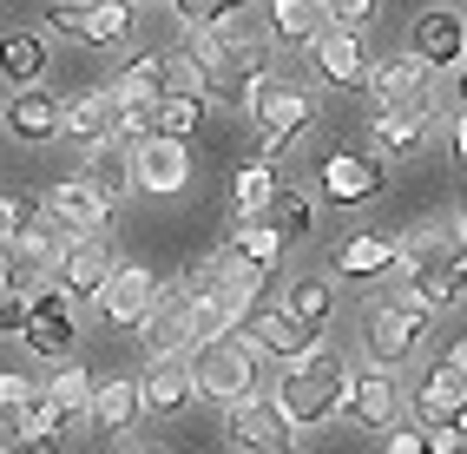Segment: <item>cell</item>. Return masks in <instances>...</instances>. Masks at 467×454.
I'll return each mask as SVG.
<instances>
[{
    "label": "cell",
    "instance_id": "31",
    "mask_svg": "<svg viewBox=\"0 0 467 454\" xmlns=\"http://www.w3.org/2000/svg\"><path fill=\"white\" fill-rule=\"evenodd\" d=\"M40 388H47V402L67 415L73 428H92V396H99V382H92L79 362H67V369H59L53 382H40Z\"/></svg>",
    "mask_w": 467,
    "mask_h": 454
},
{
    "label": "cell",
    "instance_id": "27",
    "mask_svg": "<svg viewBox=\"0 0 467 454\" xmlns=\"http://www.w3.org/2000/svg\"><path fill=\"white\" fill-rule=\"evenodd\" d=\"M376 151H389V159H409V151H421L428 145V132H434V99H421V106H401V112H376Z\"/></svg>",
    "mask_w": 467,
    "mask_h": 454
},
{
    "label": "cell",
    "instance_id": "4",
    "mask_svg": "<svg viewBox=\"0 0 467 454\" xmlns=\"http://www.w3.org/2000/svg\"><path fill=\"white\" fill-rule=\"evenodd\" d=\"M428 336V310L409 296H376L368 303V316H362V343L368 356H376V369H395V362H409Z\"/></svg>",
    "mask_w": 467,
    "mask_h": 454
},
{
    "label": "cell",
    "instance_id": "16",
    "mask_svg": "<svg viewBox=\"0 0 467 454\" xmlns=\"http://www.w3.org/2000/svg\"><path fill=\"white\" fill-rule=\"evenodd\" d=\"M159 277H151L145 263H119V277L106 284V296H99V316L112 323V329H145V316L159 310Z\"/></svg>",
    "mask_w": 467,
    "mask_h": 454
},
{
    "label": "cell",
    "instance_id": "43",
    "mask_svg": "<svg viewBox=\"0 0 467 454\" xmlns=\"http://www.w3.org/2000/svg\"><path fill=\"white\" fill-rule=\"evenodd\" d=\"M441 369H454V376H467V336H454V343L441 349Z\"/></svg>",
    "mask_w": 467,
    "mask_h": 454
},
{
    "label": "cell",
    "instance_id": "22",
    "mask_svg": "<svg viewBox=\"0 0 467 454\" xmlns=\"http://www.w3.org/2000/svg\"><path fill=\"white\" fill-rule=\"evenodd\" d=\"M67 139L86 145H106V139H126V126H119V99L106 93V86H86V93L67 99Z\"/></svg>",
    "mask_w": 467,
    "mask_h": 454
},
{
    "label": "cell",
    "instance_id": "42",
    "mask_svg": "<svg viewBox=\"0 0 467 454\" xmlns=\"http://www.w3.org/2000/svg\"><path fill=\"white\" fill-rule=\"evenodd\" d=\"M448 151H454V165L467 171V112H454V132H448Z\"/></svg>",
    "mask_w": 467,
    "mask_h": 454
},
{
    "label": "cell",
    "instance_id": "14",
    "mask_svg": "<svg viewBox=\"0 0 467 454\" xmlns=\"http://www.w3.org/2000/svg\"><path fill=\"white\" fill-rule=\"evenodd\" d=\"M415 53L434 73H467V14L461 7H421L415 14Z\"/></svg>",
    "mask_w": 467,
    "mask_h": 454
},
{
    "label": "cell",
    "instance_id": "39",
    "mask_svg": "<svg viewBox=\"0 0 467 454\" xmlns=\"http://www.w3.org/2000/svg\"><path fill=\"white\" fill-rule=\"evenodd\" d=\"M376 20V0H329V26L336 34H362Z\"/></svg>",
    "mask_w": 467,
    "mask_h": 454
},
{
    "label": "cell",
    "instance_id": "17",
    "mask_svg": "<svg viewBox=\"0 0 467 454\" xmlns=\"http://www.w3.org/2000/svg\"><path fill=\"white\" fill-rule=\"evenodd\" d=\"M139 396H145V415H178V408H192V396H198V356L145 362Z\"/></svg>",
    "mask_w": 467,
    "mask_h": 454
},
{
    "label": "cell",
    "instance_id": "1",
    "mask_svg": "<svg viewBox=\"0 0 467 454\" xmlns=\"http://www.w3.org/2000/svg\"><path fill=\"white\" fill-rule=\"evenodd\" d=\"M389 296H409L421 310H454L467 296V224L461 218H434L401 231V270H395V290Z\"/></svg>",
    "mask_w": 467,
    "mask_h": 454
},
{
    "label": "cell",
    "instance_id": "20",
    "mask_svg": "<svg viewBox=\"0 0 467 454\" xmlns=\"http://www.w3.org/2000/svg\"><path fill=\"white\" fill-rule=\"evenodd\" d=\"M119 277V257H112V237H79V244L67 251V263H59V290L67 296H106V284Z\"/></svg>",
    "mask_w": 467,
    "mask_h": 454
},
{
    "label": "cell",
    "instance_id": "45",
    "mask_svg": "<svg viewBox=\"0 0 467 454\" xmlns=\"http://www.w3.org/2000/svg\"><path fill=\"white\" fill-rule=\"evenodd\" d=\"M461 224H467V191H461Z\"/></svg>",
    "mask_w": 467,
    "mask_h": 454
},
{
    "label": "cell",
    "instance_id": "12",
    "mask_svg": "<svg viewBox=\"0 0 467 454\" xmlns=\"http://www.w3.org/2000/svg\"><path fill=\"white\" fill-rule=\"evenodd\" d=\"M139 349H145V362L192 356V290H184V277L159 290V310L145 316V329H139Z\"/></svg>",
    "mask_w": 467,
    "mask_h": 454
},
{
    "label": "cell",
    "instance_id": "35",
    "mask_svg": "<svg viewBox=\"0 0 467 454\" xmlns=\"http://www.w3.org/2000/svg\"><path fill=\"white\" fill-rule=\"evenodd\" d=\"M224 244H231L244 263H251V270H264V277L276 270V257H284V237H276V224H270V218H257V224H231Z\"/></svg>",
    "mask_w": 467,
    "mask_h": 454
},
{
    "label": "cell",
    "instance_id": "26",
    "mask_svg": "<svg viewBox=\"0 0 467 454\" xmlns=\"http://www.w3.org/2000/svg\"><path fill=\"white\" fill-rule=\"evenodd\" d=\"M276 310H284V316L303 329V336L323 343V329H329V316H336V290H329V277H290Z\"/></svg>",
    "mask_w": 467,
    "mask_h": 454
},
{
    "label": "cell",
    "instance_id": "24",
    "mask_svg": "<svg viewBox=\"0 0 467 454\" xmlns=\"http://www.w3.org/2000/svg\"><path fill=\"white\" fill-rule=\"evenodd\" d=\"M47 67H53V46H47V34H34V26H14V34L0 40V73H7L14 93L47 86Z\"/></svg>",
    "mask_w": 467,
    "mask_h": 454
},
{
    "label": "cell",
    "instance_id": "21",
    "mask_svg": "<svg viewBox=\"0 0 467 454\" xmlns=\"http://www.w3.org/2000/svg\"><path fill=\"white\" fill-rule=\"evenodd\" d=\"M401 270V237L389 231H356L336 244V277H395Z\"/></svg>",
    "mask_w": 467,
    "mask_h": 454
},
{
    "label": "cell",
    "instance_id": "41",
    "mask_svg": "<svg viewBox=\"0 0 467 454\" xmlns=\"http://www.w3.org/2000/svg\"><path fill=\"white\" fill-rule=\"evenodd\" d=\"M382 454H434V441L421 435V428H401V435H389V448Z\"/></svg>",
    "mask_w": 467,
    "mask_h": 454
},
{
    "label": "cell",
    "instance_id": "19",
    "mask_svg": "<svg viewBox=\"0 0 467 454\" xmlns=\"http://www.w3.org/2000/svg\"><path fill=\"white\" fill-rule=\"evenodd\" d=\"M86 185H99L112 204L126 198V191H139V145H126V139H106V145H86L79 151V165H73Z\"/></svg>",
    "mask_w": 467,
    "mask_h": 454
},
{
    "label": "cell",
    "instance_id": "44",
    "mask_svg": "<svg viewBox=\"0 0 467 454\" xmlns=\"http://www.w3.org/2000/svg\"><path fill=\"white\" fill-rule=\"evenodd\" d=\"M7 454H59V448H7Z\"/></svg>",
    "mask_w": 467,
    "mask_h": 454
},
{
    "label": "cell",
    "instance_id": "2",
    "mask_svg": "<svg viewBox=\"0 0 467 454\" xmlns=\"http://www.w3.org/2000/svg\"><path fill=\"white\" fill-rule=\"evenodd\" d=\"M276 402H284V415L296 421V428H323V421H342L356 402V369L349 356H342L336 343H317L303 362H290L284 376H276Z\"/></svg>",
    "mask_w": 467,
    "mask_h": 454
},
{
    "label": "cell",
    "instance_id": "32",
    "mask_svg": "<svg viewBox=\"0 0 467 454\" xmlns=\"http://www.w3.org/2000/svg\"><path fill=\"white\" fill-rule=\"evenodd\" d=\"M270 34L317 53V40L329 34V7H309V0H276V7H270Z\"/></svg>",
    "mask_w": 467,
    "mask_h": 454
},
{
    "label": "cell",
    "instance_id": "13",
    "mask_svg": "<svg viewBox=\"0 0 467 454\" xmlns=\"http://www.w3.org/2000/svg\"><path fill=\"white\" fill-rule=\"evenodd\" d=\"M317 185L329 204H368L389 191V171L382 159H368V151H329V159L317 165Z\"/></svg>",
    "mask_w": 467,
    "mask_h": 454
},
{
    "label": "cell",
    "instance_id": "38",
    "mask_svg": "<svg viewBox=\"0 0 467 454\" xmlns=\"http://www.w3.org/2000/svg\"><path fill=\"white\" fill-rule=\"evenodd\" d=\"M204 106H211V99H178V93H171V99L159 106V139H184V145H192V132L204 126Z\"/></svg>",
    "mask_w": 467,
    "mask_h": 454
},
{
    "label": "cell",
    "instance_id": "28",
    "mask_svg": "<svg viewBox=\"0 0 467 454\" xmlns=\"http://www.w3.org/2000/svg\"><path fill=\"white\" fill-rule=\"evenodd\" d=\"M276 198H284V185H276V165L251 159V165L231 178V224H257V218H270Z\"/></svg>",
    "mask_w": 467,
    "mask_h": 454
},
{
    "label": "cell",
    "instance_id": "33",
    "mask_svg": "<svg viewBox=\"0 0 467 454\" xmlns=\"http://www.w3.org/2000/svg\"><path fill=\"white\" fill-rule=\"evenodd\" d=\"M59 435H73V421L59 415L47 396L26 415H7V448H59Z\"/></svg>",
    "mask_w": 467,
    "mask_h": 454
},
{
    "label": "cell",
    "instance_id": "36",
    "mask_svg": "<svg viewBox=\"0 0 467 454\" xmlns=\"http://www.w3.org/2000/svg\"><path fill=\"white\" fill-rule=\"evenodd\" d=\"M270 224H276L284 244H309V237H317V204L284 185V198H276V211H270Z\"/></svg>",
    "mask_w": 467,
    "mask_h": 454
},
{
    "label": "cell",
    "instance_id": "10",
    "mask_svg": "<svg viewBox=\"0 0 467 454\" xmlns=\"http://www.w3.org/2000/svg\"><path fill=\"white\" fill-rule=\"evenodd\" d=\"M349 421H356L362 435H401V428H409V396H401L395 369H362L356 376Z\"/></svg>",
    "mask_w": 467,
    "mask_h": 454
},
{
    "label": "cell",
    "instance_id": "8",
    "mask_svg": "<svg viewBox=\"0 0 467 454\" xmlns=\"http://www.w3.org/2000/svg\"><path fill=\"white\" fill-rule=\"evenodd\" d=\"M20 343L34 349V356H47V362H59V369H67V349L79 343V310H73V296L59 290V284H40V296L26 303Z\"/></svg>",
    "mask_w": 467,
    "mask_h": 454
},
{
    "label": "cell",
    "instance_id": "6",
    "mask_svg": "<svg viewBox=\"0 0 467 454\" xmlns=\"http://www.w3.org/2000/svg\"><path fill=\"white\" fill-rule=\"evenodd\" d=\"M257 376H264V356L244 336L217 343V349H198V396L204 402H224V408L251 402L257 396Z\"/></svg>",
    "mask_w": 467,
    "mask_h": 454
},
{
    "label": "cell",
    "instance_id": "37",
    "mask_svg": "<svg viewBox=\"0 0 467 454\" xmlns=\"http://www.w3.org/2000/svg\"><path fill=\"white\" fill-rule=\"evenodd\" d=\"M40 218H47V204L7 191V204H0V237H7V251H14V244H26V237L40 231Z\"/></svg>",
    "mask_w": 467,
    "mask_h": 454
},
{
    "label": "cell",
    "instance_id": "5",
    "mask_svg": "<svg viewBox=\"0 0 467 454\" xmlns=\"http://www.w3.org/2000/svg\"><path fill=\"white\" fill-rule=\"evenodd\" d=\"M224 435L237 454H296L303 448V428L284 415L276 396H251V402L224 408Z\"/></svg>",
    "mask_w": 467,
    "mask_h": 454
},
{
    "label": "cell",
    "instance_id": "7",
    "mask_svg": "<svg viewBox=\"0 0 467 454\" xmlns=\"http://www.w3.org/2000/svg\"><path fill=\"white\" fill-rule=\"evenodd\" d=\"M317 126V93H303V86H270L264 106H257V159L276 165L296 139H309Z\"/></svg>",
    "mask_w": 467,
    "mask_h": 454
},
{
    "label": "cell",
    "instance_id": "29",
    "mask_svg": "<svg viewBox=\"0 0 467 454\" xmlns=\"http://www.w3.org/2000/svg\"><path fill=\"white\" fill-rule=\"evenodd\" d=\"M244 343H251L257 356H276L284 369H290V362H303L309 349H317V336H303V329H296L284 310H257V316H251V329H244Z\"/></svg>",
    "mask_w": 467,
    "mask_h": 454
},
{
    "label": "cell",
    "instance_id": "34",
    "mask_svg": "<svg viewBox=\"0 0 467 454\" xmlns=\"http://www.w3.org/2000/svg\"><path fill=\"white\" fill-rule=\"evenodd\" d=\"M171 20L184 26V40H217V34H237L231 20H244V7H231V0H171Z\"/></svg>",
    "mask_w": 467,
    "mask_h": 454
},
{
    "label": "cell",
    "instance_id": "15",
    "mask_svg": "<svg viewBox=\"0 0 467 454\" xmlns=\"http://www.w3.org/2000/svg\"><path fill=\"white\" fill-rule=\"evenodd\" d=\"M192 171H198V159L184 139H159V132L139 139V191L145 198H178L192 185Z\"/></svg>",
    "mask_w": 467,
    "mask_h": 454
},
{
    "label": "cell",
    "instance_id": "46",
    "mask_svg": "<svg viewBox=\"0 0 467 454\" xmlns=\"http://www.w3.org/2000/svg\"><path fill=\"white\" fill-rule=\"evenodd\" d=\"M139 454H159V448H139Z\"/></svg>",
    "mask_w": 467,
    "mask_h": 454
},
{
    "label": "cell",
    "instance_id": "3",
    "mask_svg": "<svg viewBox=\"0 0 467 454\" xmlns=\"http://www.w3.org/2000/svg\"><path fill=\"white\" fill-rule=\"evenodd\" d=\"M204 67V99L224 106V112H244L257 119L264 93H270V46L251 40V34H217V40H184Z\"/></svg>",
    "mask_w": 467,
    "mask_h": 454
},
{
    "label": "cell",
    "instance_id": "23",
    "mask_svg": "<svg viewBox=\"0 0 467 454\" xmlns=\"http://www.w3.org/2000/svg\"><path fill=\"white\" fill-rule=\"evenodd\" d=\"M415 408L428 415V428H454V435H467V376H454V369H441V362H434L428 382L415 388Z\"/></svg>",
    "mask_w": 467,
    "mask_h": 454
},
{
    "label": "cell",
    "instance_id": "40",
    "mask_svg": "<svg viewBox=\"0 0 467 454\" xmlns=\"http://www.w3.org/2000/svg\"><path fill=\"white\" fill-rule=\"evenodd\" d=\"M40 396H47V388H34L26 376H0V408H7V415H26Z\"/></svg>",
    "mask_w": 467,
    "mask_h": 454
},
{
    "label": "cell",
    "instance_id": "30",
    "mask_svg": "<svg viewBox=\"0 0 467 454\" xmlns=\"http://www.w3.org/2000/svg\"><path fill=\"white\" fill-rule=\"evenodd\" d=\"M139 415H145L139 376H112V382H99V396H92V435H126Z\"/></svg>",
    "mask_w": 467,
    "mask_h": 454
},
{
    "label": "cell",
    "instance_id": "25",
    "mask_svg": "<svg viewBox=\"0 0 467 454\" xmlns=\"http://www.w3.org/2000/svg\"><path fill=\"white\" fill-rule=\"evenodd\" d=\"M368 73L376 67H368V53H362V34H336L329 26V34L317 40V79L323 86H362L368 93Z\"/></svg>",
    "mask_w": 467,
    "mask_h": 454
},
{
    "label": "cell",
    "instance_id": "9",
    "mask_svg": "<svg viewBox=\"0 0 467 454\" xmlns=\"http://www.w3.org/2000/svg\"><path fill=\"white\" fill-rule=\"evenodd\" d=\"M40 204H47V218H59L73 237H106V231H112V198H106L99 185H86L79 171L53 178Z\"/></svg>",
    "mask_w": 467,
    "mask_h": 454
},
{
    "label": "cell",
    "instance_id": "18",
    "mask_svg": "<svg viewBox=\"0 0 467 454\" xmlns=\"http://www.w3.org/2000/svg\"><path fill=\"white\" fill-rule=\"evenodd\" d=\"M7 132L20 145H53L67 139V99L47 93V86H34V93H7Z\"/></svg>",
    "mask_w": 467,
    "mask_h": 454
},
{
    "label": "cell",
    "instance_id": "11",
    "mask_svg": "<svg viewBox=\"0 0 467 454\" xmlns=\"http://www.w3.org/2000/svg\"><path fill=\"white\" fill-rule=\"evenodd\" d=\"M434 73L421 53H395V59H382L376 73H368V106L376 112H401V106H421V99H434Z\"/></svg>",
    "mask_w": 467,
    "mask_h": 454
}]
</instances>
